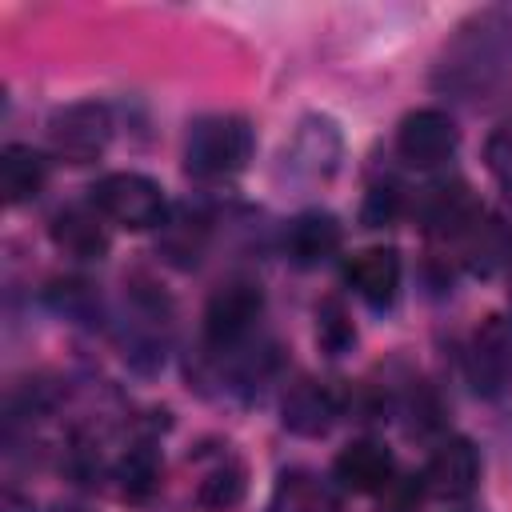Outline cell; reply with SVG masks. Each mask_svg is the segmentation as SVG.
I'll use <instances>...</instances> for the list:
<instances>
[{
    "label": "cell",
    "mask_w": 512,
    "mask_h": 512,
    "mask_svg": "<svg viewBox=\"0 0 512 512\" xmlns=\"http://www.w3.org/2000/svg\"><path fill=\"white\" fill-rule=\"evenodd\" d=\"M340 240H344L340 220H336L332 212H320V208L300 212V216L288 224V232H284V248H288V256H292V264H300V268H316V264H324L328 256H336Z\"/></svg>",
    "instance_id": "11"
},
{
    "label": "cell",
    "mask_w": 512,
    "mask_h": 512,
    "mask_svg": "<svg viewBox=\"0 0 512 512\" xmlns=\"http://www.w3.org/2000/svg\"><path fill=\"white\" fill-rule=\"evenodd\" d=\"M292 168H304L308 176H332L340 160V132L328 116H308L288 148Z\"/></svg>",
    "instance_id": "14"
},
{
    "label": "cell",
    "mask_w": 512,
    "mask_h": 512,
    "mask_svg": "<svg viewBox=\"0 0 512 512\" xmlns=\"http://www.w3.org/2000/svg\"><path fill=\"white\" fill-rule=\"evenodd\" d=\"M92 208L128 232H148L168 224V196L144 172H108L92 184Z\"/></svg>",
    "instance_id": "2"
},
{
    "label": "cell",
    "mask_w": 512,
    "mask_h": 512,
    "mask_svg": "<svg viewBox=\"0 0 512 512\" xmlns=\"http://www.w3.org/2000/svg\"><path fill=\"white\" fill-rule=\"evenodd\" d=\"M332 476L348 492L380 496L396 480V456L380 440H352L348 448H340V456L332 464Z\"/></svg>",
    "instance_id": "8"
},
{
    "label": "cell",
    "mask_w": 512,
    "mask_h": 512,
    "mask_svg": "<svg viewBox=\"0 0 512 512\" xmlns=\"http://www.w3.org/2000/svg\"><path fill=\"white\" fill-rule=\"evenodd\" d=\"M264 512H336V500L316 476L288 472V476H280V484H276V492H272Z\"/></svg>",
    "instance_id": "17"
},
{
    "label": "cell",
    "mask_w": 512,
    "mask_h": 512,
    "mask_svg": "<svg viewBox=\"0 0 512 512\" xmlns=\"http://www.w3.org/2000/svg\"><path fill=\"white\" fill-rule=\"evenodd\" d=\"M48 184V160L28 144H8L0 156V192L4 204H28Z\"/></svg>",
    "instance_id": "15"
},
{
    "label": "cell",
    "mask_w": 512,
    "mask_h": 512,
    "mask_svg": "<svg viewBox=\"0 0 512 512\" xmlns=\"http://www.w3.org/2000/svg\"><path fill=\"white\" fill-rule=\"evenodd\" d=\"M456 244H460V260L476 276H492V272H500V268L512 264V228L500 216L480 212Z\"/></svg>",
    "instance_id": "12"
},
{
    "label": "cell",
    "mask_w": 512,
    "mask_h": 512,
    "mask_svg": "<svg viewBox=\"0 0 512 512\" xmlns=\"http://www.w3.org/2000/svg\"><path fill=\"white\" fill-rule=\"evenodd\" d=\"M108 140H112V112L96 100L68 104L48 120V144L68 164H88L104 156Z\"/></svg>",
    "instance_id": "5"
},
{
    "label": "cell",
    "mask_w": 512,
    "mask_h": 512,
    "mask_svg": "<svg viewBox=\"0 0 512 512\" xmlns=\"http://www.w3.org/2000/svg\"><path fill=\"white\" fill-rule=\"evenodd\" d=\"M344 280L352 284V292L368 304V308H392L396 292H400V252L396 248H364L348 260Z\"/></svg>",
    "instance_id": "10"
},
{
    "label": "cell",
    "mask_w": 512,
    "mask_h": 512,
    "mask_svg": "<svg viewBox=\"0 0 512 512\" xmlns=\"http://www.w3.org/2000/svg\"><path fill=\"white\" fill-rule=\"evenodd\" d=\"M316 344L328 352V356H340L356 344V328H352V316L344 312V304L336 296L320 300L316 308Z\"/></svg>",
    "instance_id": "19"
},
{
    "label": "cell",
    "mask_w": 512,
    "mask_h": 512,
    "mask_svg": "<svg viewBox=\"0 0 512 512\" xmlns=\"http://www.w3.org/2000/svg\"><path fill=\"white\" fill-rule=\"evenodd\" d=\"M420 480H424V492L436 496V500H468L476 492V484H480V452H476V444L464 440V436L444 440L428 456Z\"/></svg>",
    "instance_id": "7"
},
{
    "label": "cell",
    "mask_w": 512,
    "mask_h": 512,
    "mask_svg": "<svg viewBox=\"0 0 512 512\" xmlns=\"http://www.w3.org/2000/svg\"><path fill=\"white\" fill-rule=\"evenodd\" d=\"M260 312H264L260 284H252V280H228V284H220L212 292L208 308H204V340H208V348H216V352L240 348L252 336Z\"/></svg>",
    "instance_id": "4"
},
{
    "label": "cell",
    "mask_w": 512,
    "mask_h": 512,
    "mask_svg": "<svg viewBox=\"0 0 512 512\" xmlns=\"http://www.w3.org/2000/svg\"><path fill=\"white\" fill-rule=\"evenodd\" d=\"M56 512H80V508H56Z\"/></svg>",
    "instance_id": "23"
},
{
    "label": "cell",
    "mask_w": 512,
    "mask_h": 512,
    "mask_svg": "<svg viewBox=\"0 0 512 512\" xmlns=\"http://www.w3.org/2000/svg\"><path fill=\"white\" fill-rule=\"evenodd\" d=\"M460 144V128L440 108H416L396 128V152L412 168H440Z\"/></svg>",
    "instance_id": "6"
},
{
    "label": "cell",
    "mask_w": 512,
    "mask_h": 512,
    "mask_svg": "<svg viewBox=\"0 0 512 512\" xmlns=\"http://www.w3.org/2000/svg\"><path fill=\"white\" fill-rule=\"evenodd\" d=\"M252 148H256V136L244 116L212 112L192 120L184 140V168L196 180H228L248 168Z\"/></svg>",
    "instance_id": "1"
},
{
    "label": "cell",
    "mask_w": 512,
    "mask_h": 512,
    "mask_svg": "<svg viewBox=\"0 0 512 512\" xmlns=\"http://www.w3.org/2000/svg\"><path fill=\"white\" fill-rule=\"evenodd\" d=\"M340 416V396L324 380H296L280 400V420L296 436H324Z\"/></svg>",
    "instance_id": "9"
},
{
    "label": "cell",
    "mask_w": 512,
    "mask_h": 512,
    "mask_svg": "<svg viewBox=\"0 0 512 512\" xmlns=\"http://www.w3.org/2000/svg\"><path fill=\"white\" fill-rule=\"evenodd\" d=\"M380 512H416L420 508V496H424V480L412 476V480H392L384 492H380Z\"/></svg>",
    "instance_id": "22"
},
{
    "label": "cell",
    "mask_w": 512,
    "mask_h": 512,
    "mask_svg": "<svg viewBox=\"0 0 512 512\" xmlns=\"http://www.w3.org/2000/svg\"><path fill=\"white\" fill-rule=\"evenodd\" d=\"M400 208H404L400 188H396V184H376V188L364 196V212H360V220H364L368 228H384V224H392V220L400 216Z\"/></svg>",
    "instance_id": "21"
},
{
    "label": "cell",
    "mask_w": 512,
    "mask_h": 512,
    "mask_svg": "<svg viewBox=\"0 0 512 512\" xmlns=\"http://www.w3.org/2000/svg\"><path fill=\"white\" fill-rule=\"evenodd\" d=\"M116 480H120V492L128 500H148L160 484V456L152 444H132L120 460H116Z\"/></svg>",
    "instance_id": "18"
},
{
    "label": "cell",
    "mask_w": 512,
    "mask_h": 512,
    "mask_svg": "<svg viewBox=\"0 0 512 512\" xmlns=\"http://www.w3.org/2000/svg\"><path fill=\"white\" fill-rule=\"evenodd\" d=\"M244 492H248V472H244V464L232 460V456H224L220 464H212V468L200 476V484H196V504H200L204 512H232V508L244 500Z\"/></svg>",
    "instance_id": "16"
},
{
    "label": "cell",
    "mask_w": 512,
    "mask_h": 512,
    "mask_svg": "<svg viewBox=\"0 0 512 512\" xmlns=\"http://www.w3.org/2000/svg\"><path fill=\"white\" fill-rule=\"evenodd\" d=\"M484 160H488L492 180L512 196V116H504V120L492 128L488 148H484Z\"/></svg>",
    "instance_id": "20"
},
{
    "label": "cell",
    "mask_w": 512,
    "mask_h": 512,
    "mask_svg": "<svg viewBox=\"0 0 512 512\" xmlns=\"http://www.w3.org/2000/svg\"><path fill=\"white\" fill-rule=\"evenodd\" d=\"M464 372L476 396L500 400L512 392V320L484 316L464 348Z\"/></svg>",
    "instance_id": "3"
},
{
    "label": "cell",
    "mask_w": 512,
    "mask_h": 512,
    "mask_svg": "<svg viewBox=\"0 0 512 512\" xmlns=\"http://www.w3.org/2000/svg\"><path fill=\"white\" fill-rule=\"evenodd\" d=\"M52 244L76 260H100L108 252V232H104V216L96 208H60L48 224Z\"/></svg>",
    "instance_id": "13"
}]
</instances>
